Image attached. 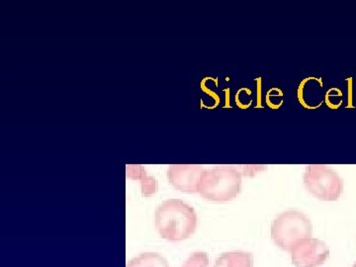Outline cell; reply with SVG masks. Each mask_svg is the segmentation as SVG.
Instances as JSON below:
<instances>
[{
  "instance_id": "obj_6",
  "label": "cell",
  "mask_w": 356,
  "mask_h": 267,
  "mask_svg": "<svg viewBox=\"0 0 356 267\" xmlns=\"http://www.w3.org/2000/svg\"><path fill=\"white\" fill-rule=\"evenodd\" d=\"M204 168L195 165H172L168 168L170 184L177 191L186 193H197L198 185Z\"/></svg>"
},
{
  "instance_id": "obj_9",
  "label": "cell",
  "mask_w": 356,
  "mask_h": 267,
  "mask_svg": "<svg viewBox=\"0 0 356 267\" xmlns=\"http://www.w3.org/2000/svg\"><path fill=\"white\" fill-rule=\"evenodd\" d=\"M127 267H170L163 255L158 252H145L129 261Z\"/></svg>"
},
{
  "instance_id": "obj_4",
  "label": "cell",
  "mask_w": 356,
  "mask_h": 267,
  "mask_svg": "<svg viewBox=\"0 0 356 267\" xmlns=\"http://www.w3.org/2000/svg\"><path fill=\"white\" fill-rule=\"evenodd\" d=\"M303 180L307 191L320 200L337 201L343 195V178L330 166H307Z\"/></svg>"
},
{
  "instance_id": "obj_11",
  "label": "cell",
  "mask_w": 356,
  "mask_h": 267,
  "mask_svg": "<svg viewBox=\"0 0 356 267\" xmlns=\"http://www.w3.org/2000/svg\"><path fill=\"white\" fill-rule=\"evenodd\" d=\"M353 267H356V264H355V266H353Z\"/></svg>"
},
{
  "instance_id": "obj_3",
  "label": "cell",
  "mask_w": 356,
  "mask_h": 267,
  "mask_svg": "<svg viewBox=\"0 0 356 267\" xmlns=\"http://www.w3.org/2000/svg\"><path fill=\"white\" fill-rule=\"evenodd\" d=\"M313 225L308 216L298 210H287L274 219L271 238L277 247L287 252L304 238H312Z\"/></svg>"
},
{
  "instance_id": "obj_1",
  "label": "cell",
  "mask_w": 356,
  "mask_h": 267,
  "mask_svg": "<svg viewBox=\"0 0 356 267\" xmlns=\"http://www.w3.org/2000/svg\"><path fill=\"white\" fill-rule=\"evenodd\" d=\"M154 221L161 238L180 242L195 233L198 217L189 204L180 199H168L156 208Z\"/></svg>"
},
{
  "instance_id": "obj_5",
  "label": "cell",
  "mask_w": 356,
  "mask_h": 267,
  "mask_svg": "<svg viewBox=\"0 0 356 267\" xmlns=\"http://www.w3.org/2000/svg\"><path fill=\"white\" fill-rule=\"evenodd\" d=\"M292 262L296 267H318L327 261L330 248L318 238H304L291 252Z\"/></svg>"
},
{
  "instance_id": "obj_10",
  "label": "cell",
  "mask_w": 356,
  "mask_h": 267,
  "mask_svg": "<svg viewBox=\"0 0 356 267\" xmlns=\"http://www.w3.org/2000/svg\"><path fill=\"white\" fill-rule=\"evenodd\" d=\"M208 266H209L208 254L203 252H195L186 259L182 267H207Z\"/></svg>"
},
{
  "instance_id": "obj_2",
  "label": "cell",
  "mask_w": 356,
  "mask_h": 267,
  "mask_svg": "<svg viewBox=\"0 0 356 267\" xmlns=\"http://www.w3.org/2000/svg\"><path fill=\"white\" fill-rule=\"evenodd\" d=\"M242 191V175L236 166H215L204 170L198 193L211 201H231Z\"/></svg>"
},
{
  "instance_id": "obj_8",
  "label": "cell",
  "mask_w": 356,
  "mask_h": 267,
  "mask_svg": "<svg viewBox=\"0 0 356 267\" xmlns=\"http://www.w3.org/2000/svg\"><path fill=\"white\" fill-rule=\"evenodd\" d=\"M126 172H127L128 177L139 179L140 184H142L143 194L146 197L156 193V180L154 177H147L146 170L143 166L127 165Z\"/></svg>"
},
{
  "instance_id": "obj_7",
  "label": "cell",
  "mask_w": 356,
  "mask_h": 267,
  "mask_svg": "<svg viewBox=\"0 0 356 267\" xmlns=\"http://www.w3.org/2000/svg\"><path fill=\"white\" fill-rule=\"evenodd\" d=\"M254 257L248 252H228L218 257L214 267H252Z\"/></svg>"
}]
</instances>
